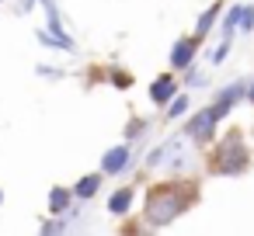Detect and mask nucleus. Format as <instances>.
<instances>
[{
  "label": "nucleus",
  "mask_w": 254,
  "mask_h": 236,
  "mask_svg": "<svg viewBox=\"0 0 254 236\" xmlns=\"http://www.w3.org/2000/svg\"><path fill=\"white\" fill-rule=\"evenodd\" d=\"M198 201V184L191 177H171L160 181L153 188H146L143 194V229H167L174 226L181 215H188Z\"/></svg>",
  "instance_id": "nucleus-1"
},
{
  "label": "nucleus",
  "mask_w": 254,
  "mask_h": 236,
  "mask_svg": "<svg viewBox=\"0 0 254 236\" xmlns=\"http://www.w3.org/2000/svg\"><path fill=\"white\" fill-rule=\"evenodd\" d=\"M251 160H254V153H251L247 136L237 132V129H230V132H223V136L212 139V149L205 156V167L216 177H244L251 170Z\"/></svg>",
  "instance_id": "nucleus-2"
},
{
  "label": "nucleus",
  "mask_w": 254,
  "mask_h": 236,
  "mask_svg": "<svg viewBox=\"0 0 254 236\" xmlns=\"http://www.w3.org/2000/svg\"><path fill=\"white\" fill-rule=\"evenodd\" d=\"M216 132H219V118L212 115V108L209 104H202V108H191L188 111V118L181 122V136L191 142V146H212V139H216Z\"/></svg>",
  "instance_id": "nucleus-3"
},
{
  "label": "nucleus",
  "mask_w": 254,
  "mask_h": 236,
  "mask_svg": "<svg viewBox=\"0 0 254 236\" xmlns=\"http://www.w3.org/2000/svg\"><path fill=\"white\" fill-rule=\"evenodd\" d=\"M240 104H247V80H230V84H223V87L212 94V101H209V108H212V115H216L219 122L230 118V111L240 108Z\"/></svg>",
  "instance_id": "nucleus-4"
},
{
  "label": "nucleus",
  "mask_w": 254,
  "mask_h": 236,
  "mask_svg": "<svg viewBox=\"0 0 254 236\" xmlns=\"http://www.w3.org/2000/svg\"><path fill=\"white\" fill-rule=\"evenodd\" d=\"M132 167H136V149H132V142L108 146V149L101 153V163H98V170H101L105 177H122V174H129Z\"/></svg>",
  "instance_id": "nucleus-5"
},
{
  "label": "nucleus",
  "mask_w": 254,
  "mask_h": 236,
  "mask_svg": "<svg viewBox=\"0 0 254 236\" xmlns=\"http://www.w3.org/2000/svg\"><path fill=\"white\" fill-rule=\"evenodd\" d=\"M198 52H202V39L181 35V39H174V46H171V52H167V66H171L174 73H185L188 66H195Z\"/></svg>",
  "instance_id": "nucleus-6"
},
{
  "label": "nucleus",
  "mask_w": 254,
  "mask_h": 236,
  "mask_svg": "<svg viewBox=\"0 0 254 236\" xmlns=\"http://www.w3.org/2000/svg\"><path fill=\"white\" fill-rule=\"evenodd\" d=\"M178 91H181V77H178L174 70H167V73H160V77H153V80H150L146 97H150V104H153V108H160V111H164V104H167Z\"/></svg>",
  "instance_id": "nucleus-7"
},
{
  "label": "nucleus",
  "mask_w": 254,
  "mask_h": 236,
  "mask_svg": "<svg viewBox=\"0 0 254 236\" xmlns=\"http://www.w3.org/2000/svg\"><path fill=\"white\" fill-rule=\"evenodd\" d=\"M132 208H136V184H122V188H115V191L105 198V212L115 215V219L132 215Z\"/></svg>",
  "instance_id": "nucleus-8"
},
{
  "label": "nucleus",
  "mask_w": 254,
  "mask_h": 236,
  "mask_svg": "<svg viewBox=\"0 0 254 236\" xmlns=\"http://www.w3.org/2000/svg\"><path fill=\"white\" fill-rule=\"evenodd\" d=\"M223 11H226V0H212V4H209V7H205V11L198 14V21H195L191 35L205 42V39H209V35H212V32L219 28V18H223Z\"/></svg>",
  "instance_id": "nucleus-9"
},
{
  "label": "nucleus",
  "mask_w": 254,
  "mask_h": 236,
  "mask_svg": "<svg viewBox=\"0 0 254 236\" xmlns=\"http://www.w3.org/2000/svg\"><path fill=\"white\" fill-rule=\"evenodd\" d=\"M178 139H181V132H178V136H167L164 142H157V146L146 153L143 170H164V167H167V160H171V153H174V146H178Z\"/></svg>",
  "instance_id": "nucleus-10"
},
{
  "label": "nucleus",
  "mask_w": 254,
  "mask_h": 236,
  "mask_svg": "<svg viewBox=\"0 0 254 236\" xmlns=\"http://www.w3.org/2000/svg\"><path fill=\"white\" fill-rule=\"evenodd\" d=\"M101 188H105V174H101V170L84 174V177H77V184H73V198L87 205V201H94V198L101 194Z\"/></svg>",
  "instance_id": "nucleus-11"
},
{
  "label": "nucleus",
  "mask_w": 254,
  "mask_h": 236,
  "mask_svg": "<svg viewBox=\"0 0 254 236\" xmlns=\"http://www.w3.org/2000/svg\"><path fill=\"white\" fill-rule=\"evenodd\" d=\"M188 111H191V94L181 87V91L164 104V122H185V118H188Z\"/></svg>",
  "instance_id": "nucleus-12"
},
{
  "label": "nucleus",
  "mask_w": 254,
  "mask_h": 236,
  "mask_svg": "<svg viewBox=\"0 0 254 236\" xmlns=\"http://www.w3.org/2000/svg\"><path fill=\"white\" fill-rule=\"evenodd\" d=\"M49 215H66L70 208H73V188H63V184H56V188H49Z\"/></svg>",
  "instance_id": "nucleus-13"
},
{
  "label": "nucleus",
  "mask_w": 254,
  "mask_h": 236,
  "mask_svg": "<svg viewBox=\"0 0 254 236\" xmlns=\"http://www.w3.org/2000/svg\"><path fill=\"white\" fill-rule=\"evenodd\" d=\"M35 42H39L42 49H53V52H77V42H73V39H60V35H53L46 25L35 28Z\"/></svg>",
  "instance_id": "nucleus-14"
},
{
  "label": "nucleus",
  "mask_w": 254,
  "mask_h": 236,
  "mask_svg": "<svg viewBox=\"0 0 254 236\" xmlns=\"http://www.w3.org/2000/svg\"><path fill=\"white\" fill-rule=\"evenodd\" d=\"M237 32H240V4H230L223 11V18H219V35L223 39H233Z\"/></svg>",
  "instance_id": "nucleus-15"
},
{
  "label": "nucleus",
  "mask_w": 254,
  "mask_h": 236,
  "mask_svg": "<svg viewBox=\"0 0 254 236\" xmlns=\"http://www.w3.org/2000/svg\"><path fill=\"white\" fill-rule=\"evenodd\" d=\"M70 229H73V219L70 215H49V219L39 222V233L42 236H56V233H70Z\"/></svg>",
  "instance_id": "nucleus-16"
},
{
  "label": "nucleus",
  "mask_w": 254,
  "mask_h": 236,
  "mask_svg": "<svg viewBox=\"0 0 254 236\" xmlns=\"http://www.w3.org/2000/svg\"><path fill=\"white\" fill-rule=\"evenodd\" d=\"M150 129H153V122L136 115V118H129V122H126V132H122V136H126V142H139V139H146V132H150Z\"/></svg>",
  "instance_id": "nucleus-17"
},
{
  "label": "nucleus",
  "mask_w": 254,
  "mask_h": 236,
  "mask_svg": "<svg viewBox=\"0 0 254 236\" xmlns=\"http://www.w3.org/2000/svg\"><path fill=\"white\" fill-rule=\"evenodd\" d=\"M105 80H108L115 91H129V87L136 84V77H132L129 70H119V66H108V70H105Z\"/></svg>",
  "instance_id": "nucleus-18"
},
{
  "label": "nucleus",
  "mask_w": 254,
  "mask_h": 236,
  "mask_svg": "<svg viewBox=\"0 0 254 236\" xmlns=\"http://www.w3.org/2000/svg\"><path fill=\"white\" fill-rule=\"evenodd\" d=\"M181 87H185V91L209 87V73H205V70H198V66H188V70L181 73Z\"/></svg>",
  "instance_id": "nucleus-19"
},
{
  "label": "nucleus",
  "mask_w": 254,
  "mask_h": 236,
  "mask_svg": "<svg viewBox=\"0 0 254 236\" xmlns=\"http://www.w3.org/2000/svg\"><path fill=\"white\" fill-rule=\"evenodd\" d=\"M230 49H233V39H219V46H212V52H209V66H223Z\"/></svg>",
  "instance_id": "nucleus-20"
},
{
  "label": "nucleus",
  "mask_w": 254,
  "mask_h": 236,
  "mask_svg": "<svg viewBox=\"0 0 254 236\" xmlns=\"http://www.w3.org/2000/svg\"><path fill=\"white\" fill-rule=\"evenodd\" d=\"M240 32L244 35L254 32V4H240Z\"/></svg>",
  "instance_id": "nucleus-21"
},
{
  "label": "nucleus",
  "mask_w": 254,
  "mask_h": 236,
  "mask_svg": "<svg viewBox=\"0 0 254 236\" xmlns=\"http://www.w3.org/2000/svg\"><path fill=\"white\" fill-rule=\"evenodd\" d=\"M35 73H39V77H46V80H63V77H66L60 66H49V63H39V66H35Z\"/></svg>",
  "instance_id": "nucleus-22"
},
{
  "label": "nucleus",
  "mask_w": 254,
  "mask_h": 236,
  "mask_svg": "<svg viewBox=\"0 0 254 236\" xmlns=\"http://www.w3.org/2000/svg\"><path fill=\"white\" fill-rule=\"evenodd\" d=\"M39 7V0H18V14H32Z\"/></svg>",
  "instance_id": "nucleus-23"
},
{
  "label": "nucleus",
  "mask_w": 254,
  "mask_h": 236,
  "mask_svg": "<svg viewBox=\"0 0 254 236\" xmlns=\"http://www.w3.org/2000/svg\"><path fill=\"white\" fill-rule=\"evenodd\" d=\"M247 104H251V108H254V77H251V80H247Z\"/></svg>",
  "instance_id": "nucleus-24"
},
{
  "label": "nucleus",
  "mask_w": 254,
  "mask_h": 236,
  "mask_svg": "<svg viewBox=\"0 0 254 236\" xmlns=\"http://www.w3.org/2000/svg\"><path fill=\"white\" fill-rule=\"evenodd\" d=\"M0 208H4V188H0Z\"/></svg>",
  "instance_id": "nucleus-25"
},
{
  "label": "nucleus",
  "mask_w": 254,
  "mask_h": 236,
  "mask_svg": "<svg viewBox=\"0 0 254 236\" xmlns=\"http://www.w3.org/2000/svg\"><path fill=\"white\" fill-rule=\"evenodd\" d=\"M251 142H254V129H251Z\"/></svg>",
  "instance_id": "nucleus-26"
},
{
  "label": "nucleus",
  "mask_w": 254,
  "mask_h": 236,
  "mask_svg": "<svg viewBox=\"0 0 254 236\" xmlns=\"http://www.w3.org/2000/svg\"><path fill=\"white\" fill-rule=\"evenodd\" d=\"M42 4H46V0H39V7H42Z\"/></svg>",
  "instance_id": "nucleus-27"
},
{
  "label": "nucleus",
  "mask_w": 254,
  "mask_h": 236,
  "mask_svg": "<svg viewBox=\"0 0 254 236\" xmlns=\"http://www.w3.org/2000/svg\"><path fill=\"white\" fill-rule=\"evenodd\" d=\"M0 4H4V0H0Z\"/></svg>",
  "instance_id": "nucleus-28"
}]
</instances>
